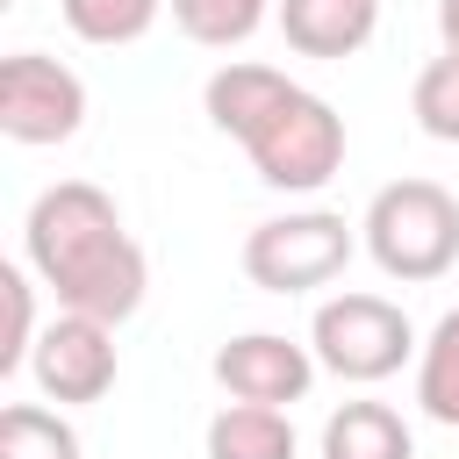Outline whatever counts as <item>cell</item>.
Masks as SVG:
<instances>
[{"instance_id":"5bb4252c","label":"cell","mask_w":459,"mask_h":459,"mask_svg":"<svg viewBox=\"0 0 459 459\" xmlns=\"http://www.w3.org/2000/svg\"><path fill=\"white\" fill-rule=\"evenodd\" d=\"M0 459H79V430L50 409H0Z\"/></svg>"},{"instance_id":"9a60e30c","label":"cell","mask_w":459,"mask_h":459,"mask_svg":"<svg viewBox=\"0 0 459 459\" xmlns=\"http://www.w3.org/2000/svg\"><path fill=\"white\" fill-rule=\"evenodd\" d=\"M416 402L437 416V423H459V308L430 330L423 344V373H416Z\"/></svg>"},{"instance_id":"7a4b0ae2","label":"cell","mask_w":459,"mask_h":459,"mask_svg":"<svg viewBox=\"0 0 459 459\" xmlns=\"http://www.w3.org/2000/svg\"><path fill=\"white\" fill-rule=\"evenodd\" d=\"M344 258H351V230H344V215H330V208L258 222V230L244 237V273H251L265 294L323 287V280L344 273Z\"/></svg>"},{"instance_id":"8992f818","label":"cell","mask_w":459,"mask_h":459,"mask_svg":"<svg viewBox=\"0 0 459 459\" xmlns=\"http://www.w3.org/2000/svg\"><path fill=\"white\" fill-rule=\"evenodd\" d=\"M43 280L57 287V301H65L72 316L122 323V316H136L151 265H143V251H136L129 230H108V237H93L86 251H72V258H65L57 273H43Z\"/></svg>"},{"instance_id":"e0dca14e","label":"cell","mask_w":459,"mask_h":459,"mask_svg":"<svg viewBox=\"0 0 459 459\" xmlns=\"http://www.w3.org/2000/svg\"><path fill=\"white\" fill-rule=\"evenodd\" d=\"M416 122L437 136V143H459V50L430 57L416 72Z\"/></svg>"},{"instance_id":"ac0fdd59","label":"cell","mask_w":459,"mask_h":459,"mask_svg":"<svg viewBox=\"0 0 459 459\" xmlns=\"http://www.w3.org/2000/svg\"><path fill=\"white\" fill-rule=\"evenodd\" d=\"M265 0H172V22L194 36V43H244L258 29Z\"/></svg>"},{"instance_id":"30bf717a","label":"cell","mask_w":459,"mask_h":459,"mask_svg":"<svg viewBox=\"0 0 459 459\" xmlns=\"http://www.w3.org/2000/svg\"><path fill=\"white\" fill-rule=\"evenodd\" d=\"M294 93H301V86H294L287 72H273V65H222V72L208 79V122H215L222 136L251 143Z\"/></svg>"},{"instance_id":"6da1fadb","label":"cell","mask_w":459,"mask_h":459,"mask_svg":"<svg viewBox=\"0 0 459 459\" xmlns=\"http://www.w3.org/2000/svg\"><path fill=\"white\" fill-rule=\"evenodd\" d=\"M366 244L394 280H437L459 258V201L437 179H394L366 208Z\"/></svg>"},{"instance_id":"ffe728a7","label":"cell","mask_w":459,"mask_h":459,"mask_svg":"<svg viewBox=\"0 0 459 459\" xmlns=\"http://www.w3.org/2000/svg\"><path fill=\"white\" fill-rule=\"evenodd\" d=\"M437 29H445V50H459V0H437Z\"/></svg>"},{"instance_id":"3957f363","label":"cell","mask_w":459,"mask_h":459,"mask_svg":"<svg viewBox=\"0 0 459 459\" xmlns=\"http://www.w3.org/2000/svg\"><path fill=\"white\" fill-rule=\"evenodd\" d=\"M409 316L380 294H337L316 308V351L330 373L344 380H387L402 359H409Z\"/></svg>"},{"instance_id":"5b68a950","label":"cell","mask_w":459,"mask_h":459,"mask_svg":"<svg viewBox=\"0 0 459 459\" xmlns=\"http://www.w3.org/2000/svg\"><path fill=\"white\" fill-rule=\"evenodd\" d=\"M244 151H251L258 179H273V186H323L337 172V158H344V122L330 115V100L294 93Z\"/></svg>"},{"instance_id":"4fadbf2b","label":"cell","mask_w":459,"mask_h":459,"mask_svg":"<svg viewBox=\"0 0 459 459\" xmlns=\"http://www.w3.org/2000/svg\"><path fill=\"white\" fill-rule=\"evenodd\" d=\"M323 459H409V423L387 402H344L323 423Z\"/></svg>"},{"instance_id":"8fae6325","label":"cell","mask_w":459,"mask_h":459,"mask_svg":"<svg viewBox=\"0 0 459 459\" xmlns=\"http://www.w3.org/2000/svg\"><path fill=\"white\" fill-rule=\"evenodd\" d=\"M380 0H280V29L301 57H351L373 36Z\"/></svg>"},{"instance_id":"7c38bea8","label":"cell","mask_w":459,"mask_h":459,"mask_svg":"<svg viewBox=\"0 0 459 459\" xmlns=\"http://www.w3.org/2000/svg\"><path fill=\"white\" fill-rule=\"evenodd\" d=\"M208 459H294V423L273 402H230L208 423Z\"/></svg>"},{"instance_id":"52a82bcc","label":"cell","mask_w":459,"mask_h":459,"mask_svg":"<svg viewBox=\"0 0 459 459\" xmlns=\"http://www.w3.org/2000/svg\"><path fill=\"white\" fill-rule=\"evenodd\" d=\"M115 323H93V316H57L43 337H36V380L50 402H100L115 387Z\"/></svg>"},{"instance_id":"9c48e42d","label":"cell","mask_w":459,"mask_h":459,"mask_svg":"<svg viewBox=\"0 0 459 459\" xmlns=\"http://www.w3.org/2000/svg\"><path fill=\"white\" fill-rule=\"evenodd\" d=\"M215 380L237 394V402H301L308 394V351L273 337V330H251V337H230L215 351Z\"/></svg>"},{"instance_id":"2e32d148","label":"cell","mask_w":459,"mask_h":459,"mask_svg":"<svg viewBox=\"0 0 459 459\" xmlns=\"http://www.w3.org/2000/svg\"><path fill=\"white\" fill-rule=\"evenodd\" d=\"M57 7L86 43H136L158 14V0H57Z\"/></svg>"},{"instance_id":"ba28073f","label":"cell","mask_w":459,"mask_h":459,"mask_svg":"<svg viewBox=\"0 0 459 459\" xmlns=\"http://www.w3.org/2000/svg\"><path fill=\"white\" fill-rule=\"evenodd\" d=\"M108 230H122L115 201H108L93 179H57V186H43L36 208H29V258H36L43 273H57L72 251H86V244L108 237Z\"/></svg>"},{"instance_id":"277c9868","label":"cell","mask_w":459,"mask_h":459,"mask_svg":"<svg viewBox=\"0 0 459 459\" xmlns=\"http://www.w3.org/2000/svg\"><path fill=\"white\" fill-rule=\"evenodd\" d=\"M86 115V86L43 57V50H14L0 57V129L14 143H65Z\"/></svg>"},{"instance_id":"d6986e66","label":"cell","mask_w":459,"mask_h":459,"mask_svg":"<svg viewBox=\"0 0 459 459\" xmlns=\"http://www.w3.org/2000/svg\"><path fill=\"white\" fill-rule=\"evenodd\" d=\"M29 351V280L22 265H0V373H14Z\"/></svg>"}]
</instances>
